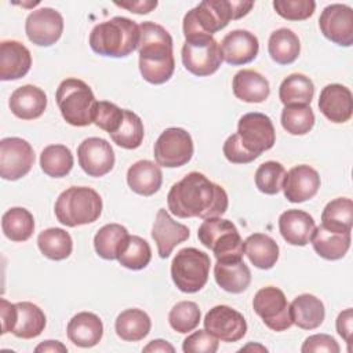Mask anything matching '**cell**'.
I'll use <instances>...</instances> for the list:
<instances>
[{"mask_svg": "<svg viewBox=\"0 0 353 353\" xmlns=\"http://www.w3.org/2000/svg\"><path fill=\"white\" fill-rule=\"evenodd\" d=\"M150 317L141 309H127L121 312L114 323L116 334L127 342L143 339L150 332Z\"/></svg>", "mask_w": 353, "mask_h": 353, "instance_id": "obj_34", "label": "cell"}, {"mask_svg": "<svg viewBox=\"0 0 353 353\" xmlns=\"http://www.w3.org/2000/svg\"><path fill=\"white\" fill-rule=\"evenodd\" d=\"M77 159L81 170L94 178L106 175L114 165V152L110 143L98 137L87 138L79 145Z\"/></svg>", "mask_w": 353, "mask_h": 353, "instance_id": "obj_17", "label": "cell"}, {"mask_svg": "<svg viewBox=\"0 0 353 353\" xmlns=\"http://www.w3.org/2000/svg\"><path fill=\"white\" fill-rule=\"evenodd\" d=\"M316 229L312 215L302 210H287L279 218V230L291 245H306Z\"/></svg>", "mask_w": 353, "mask_h": 353, "instance_id": "obj_23", "label": "cell"}, {"mask_svg": "<svg viewBox=\"0 0 353 353\" xmlns=\"http://www.w3.org/2000/svg\"><path fill=\"white\" fill-rule=\"evenodd\" d=\"M273 7L287 21H303L313 15L316 3L313 0H274Z\"/></svg>", "mask_w": 353, "mask_h": 353, "instance_id": "obj_47", "label": "cell"}, {"mask_svg": "<svg viewBox=\"0 0 353 353\" xmlns=\"http://www.w3.org/2000/svg\"><path fill=\"white\" fill-rule=\"evenodd\" d=\"M244 254L258 269H272L279 259V245L268 234L254 233L244 240Z\"/></svg>", "mask_w": 353, "mask_h": 353, "instance_id": "obj_33", "label": "cell"}, {"mask_svg": "<svg viewBox=\"0 0 353 353\" xmlns=\"http://www.w3.org/2000/svg\"><path fill=\"white\" fill-rule=\"evenodd\" d=\"M28 39L40 47L55 44L63 32L62 15L50 7H43L32 11L25 22Z\"/></svg>", "mask_w": 353, "mask_h": 353, "instance_id": "obj_14", "label": "cell"}, {"mask_svg": "<svg viewBox=\"0 0 353 353\" xmlns=\"http://www.w3.org/2000/svg\"><path fill=\"white\" fill-rule=\"evenodd\" d=\"M233 94L243 102L261 103L270 94L269 81L256 70L243 69L237 72L232 81Z\"/></svg>", "mask_w": 353, "mask_h": 353, "instance_id": "obj_27", "label": "cell"}, {"mask_svg": "<svg viewBox=\"0 0 353 353\" xmlns=\"http://www.w3.org/2000/svg\"><path fill=\"white\" fill-rule=\"evenodd\" d=\"M214 277L222 290L232 294L245 291L251 283V272L243 258L216 261L214 266Z\"/></svg>", "mask_w": 353, "mask_h": 353, "instance_id": "obj_25", "label": "cell"}, {"mask_svg": "<svg viewBox=\"0 0 353 353\" xmlns=\"http://www.w3.org/2000/svg\"><path fill=\"white\" fill-rule=\"evenodd\" d=\"M210 265L211 261L205 252L193 247L182 248L171 262L172 281L182 292H197L208 280Z\"/></svg>", "mask_w": 353, "mask_h": 353, "instance_id": "obj_8", "label": "cell"}, {"mask_svg": "<svg viewBox=\"0 0 353 353\" xmlns=\"http://www.w3.org/2000/svg\"><path fill=\"white\" fill-rule=\"evenodd\" d=\"M197 237L204 247L214 252L216 261L243 258L244 241L229 219H222L221 216L204 219L199 228Z\"/></svg>", "mask_w": 353, "mask_h": 353, "instance_id": "obj_7", "label": "cell"}, {"mask_svg": "<svg viewBox=\"0 0 353 353\" xmlns=\"http://www.w3.org/2000/svg\"><path fill=\"white\" fill-rule=\"evenodd\" d=\"M168 323L179 334L193 331L200 323V309L196 302L182 301L174 305L168 314Z\"/></svg>", "mask_w": 353, "mask_h": 353, "instance_id": "obj_44", "label": "cell"}, {"mask_svg": "<svg viewBox=\"0 0 353 353\" xmlns=\"http://www.w3.org/2000/svg\"><path fill=\"white\" fill-rule=\"evenodd\" d=\"M57 219L69 228L95 222L102 212V199L88 186H70L55 201Z\"/></svg>", "mask_w": 353, "mask_h": 353, "instance_id": "obj_5", "label": "cell"}, {"mask_svg": "<svg viewBox=\"0 0 353 353\" xmlns=\"http://www.w3.org/2000/svg\"><path fill=\"white\" fill-rule=\"evenodd\" d=\"M236 134L243 146L258 157L263 152L272 149L276 142L272 120L266 114L258 112L243 114L239 120Z\"/></svg>", "mask_w": 353, "mask_h": 353, "instance_id": "obj_12", "label": "cell"}, {"mask_svg": "<svg viewBox=\"0 0 353 353\" xmlns=\"http://www.w3.org/2000/svg\"><path fill=\"white\" fill-rule=\"evenodd\" d=\"M34 163V152L30 143L18 137L0 141V176L6 181H17L25 176Z\"/></svg>", "mask_w": 353, "mask_h": 353, "instance_id": "obj_13", "label": "cell"}, {"mask_svg": "<svg viewBox=\"0 0 353 353\" xmlns=\"http://www.w3.org/2000/svg\"><path fill=\"white\" fill-rule=\"evenodd\" d=\"M117 7L125 8L130 12L135 14H148L152 10L157 7L156 0H138V1H121V3H114Z\"/></svg>", "mask_w": 353, "mask_h": 353, "instance_id": "obj_53", "label": "cell"}, {"mask_svg": "<svg viewBox=\"0 0 353 353\" xmlns=\"http://www.w3.org/2000/svg\"><path fill=\"white\" fill-rule=\"evenodd\" d=\"M290 313L292 324L302 330H314L320 327L325 317L323 302L312 294L298 295L290 305Z\"/></svg>", "mask_w": 353, "mask_h": 353, "instance_id": "obj_29", "label": "cell"}, {"mask_svg": "<svg viewBox=\"0 0 353 353\" xmlns=\"http://www.w3.org/2000/svg\"><path fill=\"white\" fill-rule=\"evenodd\" d=\"M252 307L265 325L273 331H285L292 325L290 303L284 292L277 287L261 288L254 296Z\"/></svg>", "mask_w": 353, "mask_h": 353, "instance_id": "obj_11", "label": "cell"}, {"mask_svg": "<svg viewBox=\"0 0 353 353\" xmlns=\"http://www.w3.org/2000/svg\"><path fill=\"white\" fill-rule=\"evenodd\" d=\"M204 328L223 342H237L245 335L247 323L240 312L226 305H218L205 314Z\"/></svg>", "mask_w": 353, "mask_h": 353, "instance_id": "obj_16", "label": "cell"}, {"mask_svg": "<svg viewBox=\"0 0 353 353\" xmlns=\"http://www.w3.org/2000/svg\"><path fill=\"white\" fill-rule=\"evenodd\" d=\"M281 125L291 135H305L314 125V113L307 105L284 106Z\"/></svg>", "mask_w": 353, "mask_h": 353, "instance_id": "obj_42", "label": "cell"}, {"mask_svg": "<svg viewBox=\"0 0 353 353\" xmlns=\"http://www.w3.org/2000/svg\"><path fill=\"white\" fill-rule=\"evenodd\" d=\"M0 314H1V335L11 332L15 319V303L8 302L7 299H0Z\"/></svg>", "mask_w": 353, "mask_h": 353, "instance_id": "obj_52", "label": "cell"}, {"mask_svg": "<svg viewBox=\"0 0 353 353\" xmlns=\"http://www.w3.org/2000/svg\"><path fill=\"white\" fill-rule=\"evenodd\" d=\"M301 352L302 353H319V352L339 353V345L331 335L314 334L305 339L301 347Z\"/></svg>", "mask_w": 353, "mask_h": 353, "instance_id": "obj_50", "label": "cell"}, {"mask_svg": "<svg viewBox=\"0 0 353 353\" xmlns=\"http://www.w3.org/2000/svg\"><path fill=\"white\" fill-rule=\"evenodd\" d=\"M143 134L145 131L141 117L137 113L124 109V119L119 130L110 134V138L123 149H137L143 141Z\"/></svg>", "mask_w": 353, "mask_h": 353, "instance_id": "obj_41", "label": "cell"}, {"mask_svg": "<svg viewBox=\"0 0 353 353\" xmlns=\"http://www.w3.org/2000/svg\"><path fill=\"white\" fill-rule=\"evenodd\" d=\"M130 233L124 226L119 223H108L97 232L94 237V248L101 258L113 261L124 251Z\"/></svg>", "mask_w": 353, "mask_h": 353, "instance_id": "obj_31", "label": "cell"}, {"mask_svg": "<svg viewBox=\"0 0 353 353\" xmlns=\"http://www.w3.org/2000/svg\"><path fill=\"white\" fill-rule=\"evenodd\" d=\"M353 225V201L338 197L327 203L321 212V226L335 233H350Z\"/></svg>", "mask_w": 353, "mask_h": 353, "instance_id": "obj_37", "label": "cell"}, {"mask_svg": "<svg viewBox=\"0 0 353 353\" xmlns=\"http://www.w3.org/2000/svg\"><path fill=\"white\" fill-rule=\"evenodd\" d=\"M247 349H258V350H261V352H266L268 349L266 347H263V346H259V345H247L245 347H243V349H240V352H243V350H247Z\"/></svg>", "mask_w": 353, "mask_h": 353, "instance_id": "obj_56", "label": "cell"}, {"mask_svg": "<svg viewBox=\"0 0 353 353\" xmlns=\"http://www.w3.org/2000/svg\"><path fill=\"white\" fill-rule=\"evenodd\" d=\"M143 352H170V353H174L175 349L172 345H170L167 341H163V339H154V341H150L145 347H143Z\"/></svg>", "mask_w": 353, "mask_h": 353, "instance_id": "obj_54", "label": "cell"}, {"mask_svg": "<svg viewBox=\"0 0 353 353\" xmlns=\"http://www.w3.org/2000/svg\"><path fill=\"white\" fill-rule=\"evenodd\" d=\"M40 167L51 178L66 176L73 168V154L65 145H48L40 154Z\"/></svg>", "mask_w": 353, "mask_h": 353, "instance_id": "obj_40", "label": "cell"}, {"mask_svg": "<svg viewBox=\"0 0 353 353\" xmlns=\"http://www.w3.org/2000/svg\"><path fill=\"white\" fill-rule=\"evenodd\" d=\"M1 229L11 241H26L34 230L33 215L22 207H12L1 218Z\"/></svg>", "mask_w": 353, "mask_h": 353, "instance_id": "obj_39", "label": "cell"}, {"mask_svg": "<svg viewBox=\"0 0 353 353\" xmlns=\"http://www.w3.org/2000/svg\"><path fill=\"white\" fill-rule=\"evenodd\" d=\"M32 66L30 51L17 40L0 43V80H18L23 77Z\"/></svg>", "mask_w": 353, "mask_h": 353, "instance_id": "obj_22", "label": "cell"}, {"mask_svg": "<svg viewBox=\"0 0 353 353\" xmlns=\"http://www.w3.org/2000/svg\"><path fill=\"white\" fill-rule=\"evenodd\" d=\"M320 112L332 123H346L353 114V95L342 84H328L320 91Z\"/></svg>", "mask_w": 353, "mask_h": 353, "instance_id": "obj_21", "label": "cell"}, {"mask_svg": "<svg viewBox=\"0 0 353 353\" xmlns=\"http://www.w3.org/2000/svg\"><path fill=\"white\" fill-rule=\"evenodd\" d=\"M171 214L178 218H216L226 212L229 200L225 189L201 172H189L174 183L167 194Z\"/></svg>", "mask_w": 353, "mask_h": 353, "instance_id": "obj_1", "label": "cell"}, {"mask_svg": "<svg viewBox=\"0 0 353 353\" xmlns=\"http://www.w3.org/2000/svg\"><path fill=\"white\" fill-rule=\"evenodd\" d=\"M34 352H55V353L62 352V353H66L68 349L59 341H44L43 343L36 346Z\"/></svg>", "mask_w": 353, "mask_h": 353, "instance_id": "obj_55", "label": "cell"}, {"mask_svg": "<svg viewBox=\"0 0 353 353\" xmlns=\"http://www.w3.org/2000/svg\"><path fill=\"white\" fill-rule=\"evenodd\" d=\"M193 149L192 137L186 130L179 127H170L164 130L157 138L153 154L159 165L176 168L190 161Z\"/></svg>", "mask_w": 353, "mask_h": 353, "instance_id": "obj_10", "label": "cell"}, {"mask_svg": "<svg viewBox=\"0 0 353 353\" xmlns=\"http://www.w3.org/2000/svg\"><path fill=\"white\" fill-rule=\"evenodd\" d=\"M252 7L254 1L244 0L201 1L183 17L185 39L212 36L226 28L230 21L245 17Z\"/></svg>", "mask_w": 353, "mask_h": 353, "instance_id": "obj_3", "label": "cell"}, {"mask_svg": "<svg viewBox=\"0 0 353 353\" xmlns=\"http://www.w3.org/2000/svg\"><path fill=\"white\" fill-rule=\"evenodd\" d=\"M352 330H353V310L349 307V309H345L343 312H341L336 319V331L345 339V342L349 345V352H350Z\"/></svg>", "mask_w": 353, "mask_h": 353, "instance_id": "obj_51", "label": "cell"}, {"mask_svg": "<svg viewBox=\"0 0 353 353\" xmlns=\"http://www.w3.org/2000/svg\"><path fill=\"white\" fill-rule=\"evenodd\" d=\"M10 109L14 116L22 120H34L40 117L47 108L46 92L32 84L18 87L10 97Z\"/></svg>", "mask_w": 353, "mask_h": 353, "instance_id": "obj_24", "label": "cell"}, {"mask_svg": "<svg viewBox=\"0 0 353 353\" xmlns=\"http://www.w3.org/2000/svg\"><path fill=\"white\" fill-rule=\"evenodd\" d=\"M284 167L277 161H265L255 171V185L265 194H277L283 189Z\"/></svg>", "mask_w": 353, "mask_h": 353, "instance_id": "obj_45", "label": "cell"}, {"mask_svg": "<svg viewBox=\"0 0 353 353\" xmlns=\"http://www.w3.org/2000/svg\"><path fill=\"white\" fill-rule=\"evenodd\" d=\"M152 250L146 240L139 236H130L124 251L117 258L119 263L131 270H141L149 265Z\"/></svg>", "mask_w": 353, "mask_h": 353, "instance_id": "obj_43", "label": "cell"}, {"mask_svg": "<svg viewBox=\"0 0 353 353\" xmlns=\"http://www.w3.org/2000/svg\"><path fill=\"white\" fill-rule=\"evenodd\" d=\"M314 95L313 81L302 74L292 73L287 76L279 88V98L284 106L292 105H310Z\"/></svg>", "mask_w": 353, "mask_h": 353, "instance_id": "obj_36", "label": "cell"}, {"mask_svg": "<svg viewBox=\"0 0 353 353\" xmlns=\"http://www.w3.org/2000/svg\"><path fill=\"white\" fill-rule=\"evenodd\" d=\"M66 332L73 345L79 347H92L103 335V324L97 314L80 312L70 319Z\"/></svg>", "mask_w": 353, "mask_h": 353, "instance_id": "obj_26", "label": "cell"}, {"mask_svg": "<svg viewBox=\"0 0 353 353\" xmlns=\"http://www.w3.org/2000/svg\"><path fill=\"white\" fill-rule=\"evenodd\" d=\"M310 241L319 256L327 261H338L350 248V233H335L320 225L314 229Z\"/></svg>", "mask_w": 353, "mask_h": 353, "instance_id": "obj_32", "label": "cell"}, {"mask_svg": "<svg viewBox=\"0 0 353 353\" xmlns=\"http://www.w3.org/2000/svg\"><path fill=\"white\" fill-rule=\"evenodd\" d=\"M139 72L150 84H163L175 69L172 37L161 26L146 21L139 25Z\"/></svg>", "mask_w": 353, "mask_h": 353, "instance_id": "obj_2", "label": "cell"}, {"mask_svg": "<svg viewBox=\"0 0 353 353\" xmlns=\"http://www.w3.org/2000/svg\"><path fill=\"white\" fill-rule=\"evenodd\" d=\"M127 183L132 192L141 196L154 194L163 183V172L159 164L150 160H139L127 171Z\"/></svg>", "mask_w": 353, "mask_h": 353, "instance_id": "obj_28", "label": "cell"}, {"mask_svg": "<svg viewBox=\"0 0 353 353\" xmlns=\"http://www.w3.org/2000/svg\"><path fill=\"white\" fill-rule=\"evenodd\" d=\"M55 99L68 124L85 127L92 123V112L97 101L92 90L83 80L69 77L61 81L55 92Z\"/></svg>", "mask_w": 353, "mask_h": 353, "instance_id": "obj_6", "label": "cell"}, {"mask_svg": "<svg viewBox=\"0 0 353 353\" xmlns=\"http://www.w3.org/2000/svg\"><path fill=\"white\" fill-rule=\"evenodd\" d=\"M268 51L276 63L290 65L296 61L301 52V43L298 36L291 29L280 28L270 34Z\"/></svg>", "mask_w": 353, "mask_h": 353, "instance_id": "obj_35", "label": "cell"}, {"mask_svg": "<svg viewBox=\"0 0 353 353\" xmlns=\"http://www.w3.org/2000/svg\"><path fill=\"white\" fill-rule=\"evenodd\" d=\"M222 61L239 66L254 61L259 51V43L254 33L243 29L229 32L221 41Z\"/></svg>", "mask_w": 353, "mask_h": 353, "instance_id": "obj_19", "label": "cell"}, {"mask_svg": "<svg viewBox=\"0 0 353 353\" xmlns=\"http://www.w3.org/2000/svg\"><path fill=\"white\" fill-rule=\"evenodd\" d=\"M124 119V109L108 101H97L92 112V123L109 135L119 130Z\"/></svg>", "mask_w": 353, "mask_h": 353, "instance_id": "obj_46", "label": "cell"}, {"mask_svg": "<svg viewBox=\"0 0 353 353\" xmlns=\"http://www.w3.org/2000/svg\"><path fill=\"white\" fill-rule=\"evenodd\" d=\"M37 245L46 258L62 261L72 254L73 241L66 230L61 228H50L40 232L37 236Z\"/></svg>", "mask_w": 353, "mask_h": 353, "instance_id": "obj_38", "label": "cell"}, {"mask_svg": "<svg viewBox=\"0 0 353 353\" xmlns=\"http://www.w3.org/2000/svg\"><path fill=\"white\" fill-rule=\"evenodd\" d=\"M319 26L330 41L341 47L353 44V10L349 6L339 3L327 6L321 11Z\"/></svg>", "mask_w": 353, "mask_h": 353, "instance_id": "obj_15", "label": "cell"}, {"mask_svg": "<svg viewBox=\"0 0 353 353\" xmlns=\"http://www.w3.org/2000/svg\"><path fill=\"white\" fill-rule=\"evenodd\" d=\"M189 234L190 232L188 226L174 221L167 210L160 208L157 211L152 229V237L157 245L160 258H168L178 244L188 240Z\"/></svg>", "mask_w": 353, "mask_h": 353, "instance_id": "obj_20", "label": "cell"}, {"mask_svg": "<svg viewBox=\"0 0 353 353\" xmlns=\"http://www.w3.org/2000/svg\"><path fill=\"white\" fill-rule=\"evenodd\" d=\"M181 55L185 69L199 77L215 73L222 63L219 44L212 36L185 40Z\"/></svg>", "mask_w": 353, "mask_h": 353, "instance_id": "obj_9", "label": "cell"}, {"mask_svg": "<svg viewBox=\"0 0 353 353\" xmlns=\"http://www.w3.org/2000/svg\"><path fill=\"white\" fill-rule=\"evenodd\" d=\"M46 327L44 312L32 302L15 303V319L12 334L17 338L32 339L39 336Z\"/></svg>", "mask_w": 353, "mask_h": 353, "instance_id": "obj_30", "label": "cell"}, {"mask_svg": "<svg viewBox=\"0 0 353 353\" xmlns=\"http://www.w3.org/2000/svg\"><path fill=\"white\" fill-rule=\"evenodd\" d=\"M139 25L125 17H113L95 25L90 33V47L94 52L123 58L138 48Z\"/></svg>", "mask_w": 353, "mask_h": 353, "instance_id": "obj_4", "label": "cell"}, {"mask_svg": "<svg viewBox=\"0 0 353 353\" xmlns=\"http://www.w3.org/2000/svg\"><path fill=\"white\" fill-rule=\"evenodd\" d=\"M218 346V338H215L207 330H199L183 341L182 350L185 353H215Z\"/></svg>", "mask_w": 353, "mask_h": 353, "instance_id": "obj_48", "label": "cell"}, {"mask_svg": "<svg viewBox=\"0 0 353 353\" xmlns=\"http://www.w3.org/2000/svg\"><path fill=\"white\" fill-rule=\"evenodd\" d=\"M320 188V175L310 165L301 164L285 172L283 190L291 203H303L314 197Z\"/></svg>", "mask_w": 353, "mask_h": 353, "instance_id": "obj_18", "label": "cell"}, {"mask_svg": "<svg viewBox=\"0 0 353 353\" xmlns=\"http://www.w3.org/2000/svg\"><path fill=\"white\" fill-rule=\"evenodd\" d=\"M223 154L228 161L233 164H247L254 161L258 156L248 152L239 139L237 134H232L223 143Z\"/></svg>", "mask_w": 353, "mask_h": 353, "instance_id": "obj_49", "label": "cell"}]
</instances>
